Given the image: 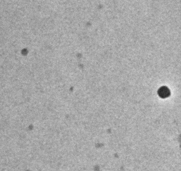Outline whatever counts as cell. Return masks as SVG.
Listing matches in <instances>:
<instances>
[{
  "instance_id": "6da1fadb",
  "label": "cell",
  "mask_w": 181,
  "mask_h": 171,
  "mask_svg": "<svg viewBox=\"0 0 181 171\" xmlns=\"http://www.w3.org/2000/svg\"><path fill=\"white\" fill-rule=\"evenodd\" d=\"M158 94L160 97H161L162 98H165L169 96V95L170 94V92L168 88L166 87H162L159 90Z\"/></svg>"
}]
</instances>
